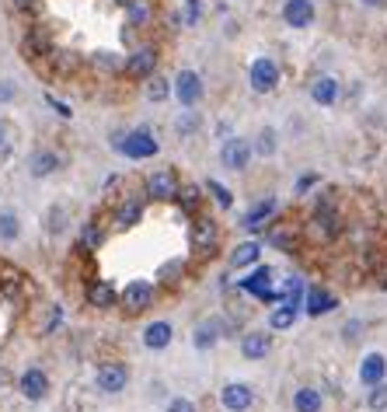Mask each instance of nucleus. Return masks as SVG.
<instances>
[{"label":"nucleus","instance_id":"7c9ffc66","mask_svg":"<svg viewBox=\"0 0 387 412\" xmlns=\"http://www.w3.org/2000/svg\"><path fill=\"white\" fill-rule=\"evenodd\" d=\"M171 91H175V84H168L164 77H150V84H147V98L150 102H164Z\"/></svg>","mask_w":387,"mask_h":412},{"label":"nucleus","instance_id":"1a4fd4ad","mask_svg":"<svg viewBox=\"0 0 387 412\" xmlns=\"http://www.w3.org/2000/svg\"><path fill=\"white\" fill-rule=\"evenodd\" d=\"M241 290H248V294H255L262 301H280V294L273 290V269L269 266H258L248 280H241Z\"/></svg>","mask_w":387,"mask_h":412},{"label":"nucleus","instance_id":"37998d69","mask_svg":"<svg viewBox=\"0 0 387 412\" xmlns=\"http://www.w3.org/2000/svg\"><path fill=\"white\" fill-rule=\"evenodd\" d=\"M168 412H195V402H189V399H171Z\"/></svg>","mask_w":387,"mask_h":412},{"label":"nucleus","instance_id":"72a5a7b5","mask_svg":"<svg viewBox=\"0 0 387 412\" xmlns=\"http://www.w3.org/2000/svg\"><path fill=\"white\" fill-rule=\"evenodd\" d=\"M126 7H129V25H140V28H143V25L150 21V7H147L143 0H129Z\"/></svg>","mask_w":387,"mask_h":412},{"label":"nucleus","instance_id":"2f4dec72","mask_svg":"<svg viewBox=\"0 0 387 412\" xmlns=\"http://www.w3.org/2000/svg\"><path fill=\"white\" fill-rule=\"evenodd\" d=\"M77 63H81V56H77V53H67V49L53 56V67H56V74H74V70H77Z\"/></svg>","mask_w":387,"mask_h":412},{"label":"nucleus","instance_id":"f03ea898","mask_svg":"<svg viewBox=\"0 0 387 412\" xmlns=\"http://www.w3.org/2000/svg\"><path fill=\"white\" fill-rule=\"evenodd\" d=\"M248 81H251V88H255L258 95H269V91L280 84V63L269 60V56H258V60L251 63V70H248Z\"/></svg>","mask_w":387,"mask_h":412},{"label":"nucleus","instance_id":"a878e982","mask_svg":"<svg viewBox=\"0 0 387 412\" xmlns=\"http://www.w3.org/2000/svg\"><path fill=\"white\" fill-rule=\"evenodd\" d=\"M140 220H143V203H140V200H126V203L115 210V224H119L122 231H126V227H136Z\"/></svg>","mask_w":387,"mask_h":412},{"label":"nucleus","instance_id":"20e7f679","mask_svg":"<svg viewBox=\"0 0 387 412\" xmlns=\"http://www.w3.org/2000/svg\"><path fill=\"white\" fill-rule=\"evenodd\" d=\"M122 67H126V74H129L133 81H143V77H150L154 67H157V49H154V46H140L136 53L126 56Z\"/></svg>","mask_w":387,"mask_h":412},{"label":"nucleus","instance_id":"49530a36","mask_svg":"<svg viewBox=\"0 0 387 412\" xmlns=\"http://www.w3.org/2000/svg\"><path fill=\"white\" fill-rule=\"evenodd\" d=\"M178 273H182V262H171V266H164V269H161V276H164V280H168V276H178Z\"/></svg>","mask_w":387,"mask_h":412},{"label":"nucleus","instance_id":"ddd939ff","mask_svg":"<svg viewBox=\"0 0 387 412\" xmlns=\"http://www.w3.org/2000/svg\"><path fill=\"white\" fill-rule=\"evenodd\" d=\"M384 378H387V360L381 353H367L363 363H360V381H363L367 388H374V385H381Z\"/></svg>","mask_w":387,"mask_h":412},{"label":"nucleus","instance_id":"2eb2a0df","mask_svg":"<svg viewBox=\"0 0 387 412\" xmlns=\"http://www.w3.org/2000/svg\"><path fill=\"white\" fill-rule=\"evenodd\" d=\"M283 21H287L290 28H307V25L314 21V4H310V0H287Z\"/></svg>","mask_w":387,"mask_h":412},{"label":"nucleus","instance_id":"4c0bfd02","mask_svg":"<svg viewBox=\"0 0 387 412\" xmlns=\"http://www.w3.org/2000/svg\"><path fill=\"white\" fill-rule=\"evenodd\" d=\"M95 63L101 67V70H119V67H122L119 53H95Z\"/></svg>","mask_w":387,"mask_h":412},{"label":"nucleus","instance_id":"864d4df0","mask_svg":"<svg viewBox=\"0 0 387 412\" xmlns=\"http://www.w3.org/2000/svg\"><path fill=\"white\" fill-rule=\"evenodd\" d=\"M119 4H129V0H119Z\"/></svg>","mask_w":387,"mask_h":412},{"label":"nucleus","instance_id":"a211bd4d","mask_svg":"<svg viewBox=\"0 0 387 412\" xmlns=\"http://www.w3.org/2000/svg\"><path fill=\"white\" fill-rule=\"evenodd\" d=\"M115 301H119V294H115V287H112L108 280H95V283L88 287V304H91V308L108 311Z\"/></svg>","mask_w":387,"mask_h":412},{"label":"nucleus","instance_id":"f8f14e48","mask_svg":"<svg viewBox=\"0 0 387 412\" xmlns=\"http://www.w3.org/2000/svg\"><path fill=\"white\" fill-rule=\"evenodd\" d=\"M46 392H49V378H46L39 367H28V371L21 374V395H25L28 402H42Z\"/></svg>","mask_w":387,"mask_h":412},{"label":"nucleus","instance_id":"4be33fe9","mask_svg":"<svg viewBox=\"0 0 387 412\" xmlns=\"http://www.w3.org/2000/svg\"><path fill=\"white\" fill-rule=\"evenodd\" d=\"M60 168V154L56 150H39L32 161H28V172L35 175V179H46V175H53Z\"/></svg>","mask_w":387,"mask_h":412},{"label":"nucleus","instance_id":"bb28decb","mask_svg":"<svg viewBox=\"0 0 387 412\" xmlns=\"http://www.w3.org/2000/svg\"><path fill=\"white\" fill-rule=\"evenodd\" d=\"M293 409L296 412H321L324 409L321 392H317V388H300V392L293 395Z\"/></svg>","mask_w":387,"mask_h":412},{"label":"nucleus","instance_id":"6ab92c4d","mask_svg":"<svg viewBox=\"0 0 387 412\" xmlns=\"http://www.w3.org/2000/svg\"><path fill=\"white\" fill-rule=\"evenodd\" d=\"M269 349H273V339H269L265 332H248V335L241 339V353H244L248 360H262V356H269Z\"/></svg>","mask_w":387,"mask_h":412},{"label":"nucleus","instance_id":"de8ad7c7","mask_svg":"<svg viewBox=\"0 0 387 412\" xmlns=\"http://www.w3.org/2000/svg\"><path fill=\"white\" fill-rule=\"evenodd\" d=\"M49 105H53V108H56V112H60V115H63V119H67V115H70V108H67V105H63V102H56V98H53V95H49Z\"/></svg>","mask_w":387,"mask_h":412},{"label":"nucleus","instance_id":"412c9836","mask_svg":"<svg viewBox=\"0 0 387 412\" xmlns=\"http://www.w3.org/2000/svg\"><path fill=\"white\" fill-rule=\"evenodd\" d=\"M192 241L199 252H206V248H213L216 245V220L213 217H199L192 227Z\"/></svg>","mask_w":387,"mask_h":412},{"label":"nucleus","instance_id":"f3484780","mask_svg":"<svg viewBox=\"0 0 387 412\" xmlns=\"http://www.w3.org/2000/svg\"><path fill=\"white\" fill-rule=\"evenodd\" d=\"M220 332H227V325H223V321H216V318L202 321V325L192 332V346L195 349H213V346H216V339H220Z\"/></svg>","mask_w":387,"mask_h":412},{"label":"nucleus","instance_id":"ea45409f","mask_svg":"<svg viewBox=\"0 0 387 412\" xmlns=\"http://www.w3.org/2000/svg\"><path fill=\"white\" fill-rule=\"evenodd\" d=\"M63 220H67V210H63V206H60V210H49L46 227H49V231H63Z\"/></svg>","mask_w":387,"mask_h":412},{"label":"nucleus","instance_id":"0eeeda50","mask_svg":"<svg viewBox=\"0 0 387 412\" xmlns=\"http://www.w3.org/2000/svg\"><path fill=\"white\" fill-rule=\"evenodd\" d=\"M98 392H105V395H119L126 385H129V371H126V363H105L101 371H98Z\"/></svg>","mask_w":387,"mask_h":412},{"label":"nucleus","instance_id":"a19ab883","mask_svg":"<svg viewBox=\"0 0 387 412\" xmlns=\"http://www.w3.org/2000/svg\"><path fill=\"white\" fill-rule=\"evenodd\" d=\"M276 248H287V252H293V245H296V238H290V234H283V231H276L273 238H269Z\"/></svg>","mask_w":387,"mask_h":412},{"label":"nucleus","instance_id":"f257e3e1","mask_svg":"<svg viewBox=\"0 0 387 412\" xmlns=\"http://www.w3.org/2000/svg\"><path fill=\"white\" fill-rule=\"evenodd\" d=\"M115 147L129 157V161H147V157H154L161 147H157V140H154V133L147 129V126H136V129H129V133H119L115 136Z\"/></svg>","mask_w":387,"mask_h":412},{"label":"nucleus","instance_id":"39448f33","mask_svg":"<svg viewBox=\"0 0 387 412\" xmlns=\"http://www.w3.org/2000/svg\"><path fill=\"white\" fill-rule=\"evenodd\" d=\"M220 161H223V168H230V172H244L248 161H251V143H248L244 136H230V140L223 143V150H220Z\"/></svg>","mask_w":387,"mask_h":412},{"label":"nucleus","instance_id":"e433bc0d","mask_svg":"<svg viewBox=\"0 0 387 412\" xmlns=\"http://www.w3.org/2000/svg\"><path fill=\"white\" fill-rule=\"evenodd\" d=\"M206 189L213 193V200L223 206V210H230V206H234V196H230V189H227V186H220V182H213V179H209V182H206Z\"/></svg>","mask_w":387,"mask_h":412},{"label":"nucleus","instance_id":"4468645a","mask_svg":"<svg viewBox=\"0 0 387 412\" xmlns=\"http://www.w3.org/2000/svg\"><path fill=\"white\" fill-rule=\"evenodd\" d=\"M335 294H328V290H321V287H310L307 294H303V308L310 318H321V314H328V311H335Z\"/></svg>","mask_w":387,"mask_h":412},{"label":"nucleus","instance_id":"c85d7f7f","mask_svg":"<svg viewBox=\"0 0 387 412\" xmlns=\"http://www.w3.org/2000/svg\"><path fill=\"white\" fill-rule=\"evenodd\" d=\"M18 234H21L18 217H14L11 210H4V213H0V238H4V241H18Z\"/></svg>","mask_w":387,"mask_h":412},{"label":"nucleus","instance_id":"c756f323","mask_svg":"<svg viewBox=\"0 0 387 412\" xmlns=\"http://www.w3.org/2000/svg\"><path fill=\"white\" fill-rule=\"evenodd\" d=\"M101 238H105V234H101V227H98V220H88V224L81 227V245H84L88 252H95L98 245H101Z\"/></svg>","mask_w":387,"mask_h":412},{"label":"nucleus","instance_id":"c9c22d12","mask_svg":"<svg viewBox=\"0 0 387 412\" xmlns=\"http://www.w3.org/2000/svg\"><path fill=\"white\" fill-rule=\"evenodd\" d=\"M367 406H370L374 412H384L387 409V385H384V381L370 388V395H367Z\"/></svg>","mask_w":387,"mask_h":412},{"label":"nucleus","instance_id":"9d476101","mask_svg":"<svg viewBox=\"0 0 387 412\" xmlns=\"http://www.w3.org/2000/svg\"><path fill=\"white\" fill-rule=\"evenodd\" d=\"M154 304V283L150 280H133L122 294V308L126 311H147Z\"/></svg>","mask_w":387,"mask_h":412},{"label":"nucleus","instance_id":"9b49d317","mask_svg":"<svg viewBox=\"0 0 387 412\" xmlns=\"http://www.w3.org/2000/svg\"><path fill=\"white\" fill-rule=\"evenodd\" d=\"M251 402H255V392H251L248 385H227V388L220 392V406L227 412H248Z\"/></svg>","mask_w":387,"mask_h":412},{"label":"nucleus","instance_id":"aec40b11","mask_svg":"<svg viewBox=\"0 0 387 412\" xmlns=\"http://www.w3.org/2000/svg\"><path fill=\"white\" fill-rule=\"evenodd\" d=\"M314 224H317V231L324 234V238H335L339 234V213H335V206L332 203H317V210H314Z\"/></svg>","mask_w":387,"mask_h":412},{"label":"nucleus","instance_id":"79ce46f5","mask_svg":"<svg viewBox=\"0 0 387 412\" xmlns=\"http://www.w3.org/2000/svg\"><path fill=\"white\" fill-rule=\"evenodd\" d=\"M199 21V0H185V18L182 25H195Z\"/></svg>","mask_w":387,"mask_h":412},{"label":"nucleus","instance_id":"393cba45","mask_svg":"<svg viewBox=\"0 0 387 412\" xmlns=\"http://www.w3.org/2000/svg\"><path fill=\"white\" fill-rule=\"evenodd\" d=\"M273 213H276V200H262L258 206H251V210H248L244 227H248V231H262V227H265V220H269Z\"/></svg>","mask_w":387,"mask_h":412},{"label":"nucleus","instance_id":"cd10ccee","mask_svg":"<svg viewBox=\"0 0 387 412\" xmlns=\"http://www.w3.org/2000/svg\"><path fill=\"white\" fill-rule=\"evenodd\" d=\"M175 200L182 203L185 213H195L199 203H202V189H199V186H185V189H178V196H175Z\"/></svg>","mask_w":387,"mask_h":412},{"label":"nucleus","instance_id":"58836bf2","mask_svg":"<svg viewBox=\"0 0 387 412\" xmlns=\"http://www.w3.org/2000/svg\"><path fill=\"white\" fill-rule=\"evenodd\" d=\"M195 126H199V115H195V112H182V115H178V133H182V136H189Z\"/></svg>","mask_w":387,"mask_h":412},{"label":"nucleus","instance_id":"f704fd0d","mask_svg":"<svg viewBox=\"0 0 387 412\" xmlns=\"http://www.w3.org/2000/svg\"><path fill=\"white\" fill-rule=\"evenodd\" d=\"M255 150H258L262 157H273V154H276V129H269V126H265V129L258 133V143H255Z\"/></svg>","mask_w":387,"mask_h":412},{"label":"nucleus","instance_id":"7ed1b4c3","mask_svg":"<svg viewBox=\"0 0 387 412\" xmlns=\"http://www.w3.org/2000/svg\"><path fill=\"white\" fill-rule=\"evenodd\" d=\"M21 53H25L28 60L53 56V32H49L46 25H35V28H28V32H25V39H21Z\"/></svg>","mask_w":387,"mask_h":412},{"label":"nucleus","instance_id":"8fccbe9b","mask_svg":"<svg viewBox=\"0 0 387 412\" xmlns=\"http://www.w3.org/2000/svg\"><path fill=\"white\" fill-rule=\"evenodd\" d=\"M356 332H360V321H353V325H346V339H356Z\"/></svg>","mask_w":387,"mask_h":412},{"label":"nucleus","instance_id":"473e14b6","mask_svg":"<svg viewBox=\"0 0 387 412\" xmlns=\"http://www.w3.org/2000/svg\"><path fill=\"white\" fill-rule=\"evenodd\" d=\"M293 321H296V308H287V304H280V308L269 314V325L273 328H290Z\"/></svg>","mask_w":387,"mask_h":412},{"label":"nucleus","instance_id":"a18cd8bd","mask_svg":"<svg viewBox=\"0 0 387 412\" xmlns=\"http://www.w3.org/2000/svg\"><path fill=\"white\" fill-rule=\"evenodd\" d=\"M14 95H18V88L11 81H0V102H14Z\"/></svg>","mask_w":387,"mask_h":412},{"label":"nucleus","instance_id":"6e6552de","mask_svg":"<svg viewBox=\"0 0 387 412\" xmlns=\"http://www.w3.org/2000/svg\"><path fill=\"white\" fill-rule=\"evenodd\" d=\"M175 98L185 105V108L199 105V98H202V77H199L195 70H182V74L175 77Z\"/></svg>","mask_w":387,"mask_h":412},{"label":"nucleus","instance_id":"c03bdc74","mask_svg":"<svg viewBox=\"0 0 387 412\" xmlns=\"http://www.w3.org/2000/svg\"><path fill=\"white\" fill-rule=\"evenodd\" d=\"M14 7H18V11H25V14H39L42 0H14Z\"/></svg>","mask_w":387,"mask_h":412},{"label":"nucleus","instance_id":"423d86ee","mask_svg":"<svg viewBox=\"0 0 387 412\" xmlns=\"http://www.w3.org/2000/svg\"><path fill=\"white\" fill-rule=\"evenodd\" d=\"M178 179H175V172H154L150 179H147V196L150 200H157V203H168V200H175L178 196Z\"/></svg>","mask_w":387,"mask_h":412},{"label":"nucleus","instance_id":"5701e85b","mask_svg":"<svg viewBox=\"0 0 387 412\" xmlns=\"http://www.w3.org/2000/svg\"><path fill=\"white\" fill-rule=\"evenodd\" d=\"M310 98L317 105H335V98H339V81L335 77H317L310 84Z\"/></svg>","mask_w":387,"mask_h":412},{"label":"nucleus","instance_id":"dca6fc26","mask_svg":"<svg viewBox=\"0 0 387 412\" xmlns=\"http://www.w3.org/2000/svg\"><path fill=\"white\" fill-rule=\"evenodd\" d=\"M171 335H175L171 321H150L143 328V346L147 349H168L171 346Z\"/></svg>","mask_w":387,"mask_h":412},{"label":"nucleus","instance_id":"b1692460","mask_svg":"<svg viewBox=\"0 0 387 412\" xmlns=\"http://www.w3.org/2000/svg\"><path fill=\"white\" fill-rule=\"evenodd\" d=\"M258 255H262V245H258V241H244V245H237V248H234V255H230V266H234V269L255 266V262H258Z\"/></svg>","mask_w":387,"mask_h":412},{"label":"nucleus","instance_id":"603ef678","mask_svg":"<svg viewBox=\"0 0 387 412\" xmlns=\"http://www.w3.org/2000/svg\"><path fill=\"white\" fill-rule=\"evenodd\" d=\"M4 136H7V126H4V119H0V143H4Z\"/></svg>","mask_w":387,"mask_h":412},{"label":"nucleus","instance_id":"09e8293b","mask_svg":"<svg viewBox=\"0 0 387 412\" xmlns=\"http://www.w3.org/2000/svg\"><path fill=\"white\" fill-rule=\"evenodd\" d=\"M310 186H314V175H307V179H300V182H296V193H307Z\"/></svg>","mask_w":387,"mask_h":412},{"label":"nucleus","instance_id":"3c124183","mask_svg":"<svg viewBox=\"0 0 387 412\" xmlns=\"http://www.w3.org/2000/svg\"><path fill=\"white\" fill-rule=\"evenodd\" d=\"M367 7H381V4H387V0H363Z\"/></svg>","mask_w":387,"mask_h":412}]
</instances>
